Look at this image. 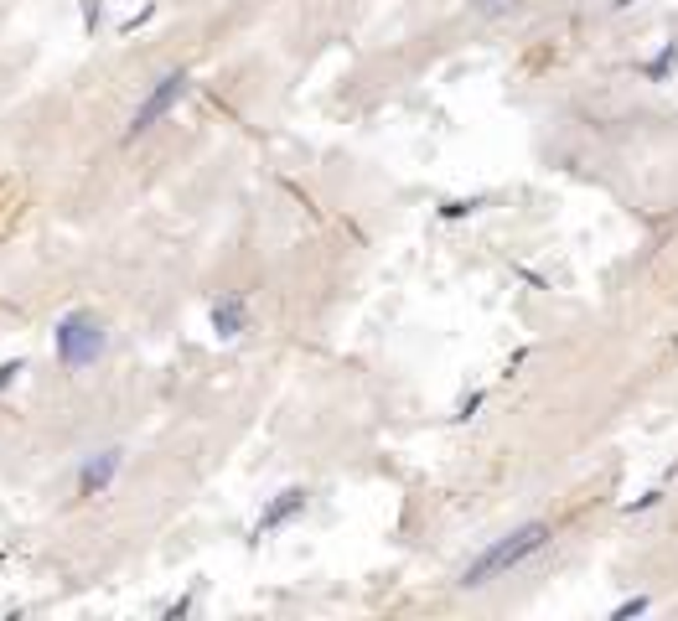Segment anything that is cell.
<instances>
[{"label": "cell", "instance_id": "cell-1", "mask_svg": "<svg viewBox=\"0 0 678 621\" xmlns=\"http://www.w3.org/2000/svg\"><path fill=\"white\" fill-rule=\"evenodd\" d=\"M549 544H554V523H549V518H529V523H518V529L498 533L492 544H482L472 560L461 564L456 585H461V591H482V585H492L502 575L523 569L529 560H538Z\"/></svg>", "mask_w": 678, "mask_h": 621}, {"label": "cell", "instance_id": "cell-2", "mask_svg": "<svg viewBox=\"0 0 678 621\" xmlns=\"http://www.w3.org/2000/svg\"><path fill=\"white\" fill-rule=\"evenodd\" d=\"M52 347H58L62 373H89L104 362L109 353V331L93 311H68L58 326H52Z\"/></svg>", "mask_w": 678, "mask_h": 621}, {"label": "cell", "instance_id": "cell-3", "mask_svg": "<svg viewBox=\"0 0 678 621\" xmlns=\"http://www.w3.org/2000/svg\"><path fill=\"white\" fill-rule=\"evenodd\" d=\"M187 89H192V73L187 68H171V73H161L156 84H150V93L140 99V109L130 115V124H124V140H140L146 130H156L161 119L177 109L181 99H187Z\"/></svg>", "mask_w": 678, "mask_h": 621}, {"label": "cell", "instance_id": "cell-4", "mask_svg": "<svg viewBox=\"0 0 678 621\" xmlns=\"http://www.w3.org/2000/svg\"><path fill=\"white\" fill-rule=\"evenodd\" d=\"M119 466H124V450L119 445H104V450L84 456L78 461V498H104L109 482L119 476Z\"/></svg>", "mask_w": 678, "mask_h": 621}, {"label": "cell", "instance_id": "cell-5", "mask_svg": "<svg viewBox=\"0 0 678 621\" xmlns=\"http://www.w3.org/2000/svg\"><path fill=\"white\" fill-rule=\"evenodd\" d=\"M306 503H311V492L306 487H285V492H275L265 503V513L254 518V538H269V533H280L285 523H295L300 513H306Z\"/></svg>", "mask_w": 678, "mask_h": 621}, {"label": "cell", "instance_id": "cell-6", "mask_svg": "<svg viewBox=\"0 0 678 621\" xmlns=\"http://www.w3.org/2000/svg\"><path fill=\"white\" fill-rule=\"evenodd\" d=\"M207 322H212V331H218L223 342L243 337V331H249V296H243V291H228V296H218L212 306H207Z\"/></svg>", "mask_w": 678, "mask_h": 621}, {"label": "cell", "instance_id": "cell-7", "mask_svg": "<svg viewBox=\"0 0 678 621\" xmlns=\"http://www.w3.org/2000/svg\"><path fill=\"white\" fill-rule=\"evenodd\" d=\"M674 62H678V42H663V47H658V52L642 62V78H648V84H668Z\"/></svg>", "mask_w": 678, "mask_h": 621}, {"label": "cell", "instance_id": "cell-8", "mask_svg": "<svg viewBox=\"0 0 678 621\" xmlns=\"http://www.w3.org/2000/svg\"><path fill=\"white\" fill-rule=\"evenodd\" d=\"M476 207H487V197H451V203H441V218L445 223H461V218H472Z\"/></svg>", "mask_w": 678, "mask_h": 621}, {"label": "cell", "instance_id": "cell-9", "mask_svg": "<svg viewBox=\"0 0 678 621\" xmlns=\"http://www.w3.org/2000/svg\"><path fill=\"white\" fill-rule=\"evenodd\" d=\"M482 21H502V16H513L518 11V0H467Z\"/></svg>", "mask_w": 678, "mask_h": 621}, {"label": "cell", "instance_id": "cell-10", "mask_svg": "<svg viewBox=\"0 0 678 621\" xmlns=\"http://www.w3.org/2000/svg\"><path fill=\"white\" fill-rule=\"evenodd\" d=\"M482 404H487V388H472V394H461V404H456V425H467V419H476L482 414Z\"/></svg>", "mask_w": 678, "mask_h": 621}, {"label": "cell", "instance_id": "cell-11", "mask_svg": "<svg viewBox=\"0 0 678 621\" xmlns=\"http://www.w3.org/2000/svg\"><path fill=\"white\" fill-rule=\"evenodd\" d=\"M652 601L648 595H626V601H617V606H611V621H626V617H642V611H648Z\"/></svg>", "mask_w": 678, "mask_h": 621}, {"label": "cell", "instance_id": "cell-12", "mask_svg": "<svg viewBox=\"0 0 678 621\" xmlns=\"http://www.w3.org/2000/svg\"><path fill=\"white\" fill-rule=\"evenodd\" d=\"M652 507H663V487H652V492H642L637 503H626V518H642V513H652Z\"/></svg>", "mask_w": 678, "mask_h": 621}, {"label": "cell", "instance_id": "cell-13", "mask_svg": "<svg viewBox=\"0 0 678 621\" xmlns=\"http://www.w3.org/2000/svg\"><path fill=\"white\" fill-rule=\"evenodd\" d=\"M21 373H27V362H21V357H5V362H0V394H5V388L16 384Z\"/></svg>", "mask_w": 678, "mask_h": 621}, {"label": "cell", "instance_id": "cell-14", "mask_svg": "<svg viewBox=\"0 0 678 621\" xmlns=\"http://www.w3.org/2000/svg\"><path fill=\"white\" fill-rule=\"evenodd\" d=\"M104 21V0H84V36H93Z\"/></svg>", "mask_w": 678, "mask_h": 621}, {"label": "cell", "instance_id": "cell-15", "mask_svg": "<svg viewBox=\"0 0 678 621\" xmlns=\"http://www.w3.org/2000/svg\"><path fill=\"white\" fill-rule=\"evenodd\" d=\"M156 11H161V5H156V0H150V5H140V11H135V16H130V21H124V27L119 31H140L150 21V16H156Z\"/></svg>", "mask_w": 678, "mask_h": 621}, {"label": "cell", "instance_id": "cell-16", "mask_svg": "<svg viewBox=\"0 0 678 621\" xmlns=\"http://www.w3.org/2000/svg\"><path fill=\"white\" fill-rule=\"evenodd\" d=\"M187 611H192V591H187V595H177V601L166 606V617H171V621H177V617H187Z\"/></svg>", "mask_w": 678, "mask_h": 621}, {"label": "cell", "instance_id": "cell-17", "mask_svg": "<svg viewBox=\"0 0 678 621\" xmlns=\"http://www.w3.org/2000/svg\"><path fill=\"white\" fill-rule=\"evenodd\" d=\"M626 5H632V0H617V11H626Z\"/></svg>", "mask_w": 678, "mask_h": 621}]
</instances>
